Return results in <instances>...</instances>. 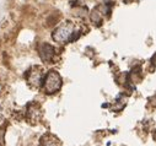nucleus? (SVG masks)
<instances>
[{
  "label": "nucleus",
  "mask_w": 156,
  "mask_h": 146,
  "mask_svg": "<svg viewBox=\"0 0 156 146\" xmlns=\"http://www.w3.org/2000/svg\"><path fill=\"white\" fill-rule=\"evenodd\" d=\"M90 19H91V21H92L96 26H100V25L102 23V12L100 11L98 6L91 11V14H90Z\"/></svg>",
  "instance_id": "7"
},
{
  "label": "nucleus",
  "mask_w": 156,
  "mask_h": 146,
  "mask_svg": "<svg viewBox=\"0 0 156 146\" xmlns=\"http://www.w3.org/2000/svg\"><path fill=\"white\" fill-rule=\"evenodd\" d=\"M40 57L44 63H53L55 57V48L48 43H43L40 47Z\"/></svg>",
  "instance_id": "5"
},
{
  "label": "nucleus",
  "mask_w": 156,
  "mask_h": 146,
  "mask_svg": "<svg viewBox=\"0 0 156 146\" xmlns=\"http://www.w3.org/2000/svg\"><path fill=\"white\" fill-rule=\"evenodd\" d=\"M80 37V31H77L73 22L65 21L59 25L52 33V38L58 43L74 42Z\"/></svg>",
  "instance_id": "1"
},
{
  "label": "nucleus",
  "mask_w": 156,
  "mask_h": 146,
  "mask_svg": "<svg viewBox=\"0 0 156 146\" xmlns=\"http://www.w3.org/2000/svg\"><path fill=\"white\" fill-rule=\"evenodd\" d=\"M151 61H152V64H154V65L156 66V54H155V55L152 57V59H151Z\"/></svg>",
  "instance_id": "9"
},
{
  "label": "nucleus",
  "mask_w": 156,
  "mask_h": 146,
  "mask_svg": "<svg viewBox=\"0 0 156 146\" xmlns=\"http://www.w3.org/2000/svg\"><path fill=\"white\" fill-rule=\"evenodd\" d=\"M26 118L30 120V123L34 124L42 118V109L41 106L36 102H30L26 107Z\"/></svg>",
  "instance_id": "4"
},
{
  "label": "nucleus",
  "mask_w": 156,
  "mask_h": 146,
  "mask_svg": "<svg viewBox=\"0 0 156 146\" xmlns=\"http://www.w3.org/2000/svg\"><path fill=\"white\" fill-rule=\"evenodd\" d=\"M62 84H63L62 82V76L59 75V72L55 71V70H51V71L47 72L42 87H43L44 93L53 95V93H57L60 90Z\"/></svg>",
  "instance_id": "2"
},
{
  "label": "nucleus",
  "mask_w": 156,
  "mask_h": 146,
  "mask_svg": "<svg viewBox=\"0 0 156 146\" xmlns=\"http://www.w3.org/2000/svg\"><path fill=\"white\" fill-rule=\"evenodd\" d=\"M3 120H4V114H3V109H2V107H0V124L3 123Z\"/></svg>",
  "instance_id": "8"
},
{
  "label": "nucleus",
  "mask_w": 156,
  "mask_h": 146,
  "mask_svg": "<svg viewBox=\"0 0 156 146\" xmlns=\"http://www.w3.org/2000/svg\"><path fill=\"white\" fill-rule=\"evenodd\" d=\"M25 78H26V81H27L30 87H32V89H40L43 85L46 74H44V71H43V69L41 66L36 65V66L30 68L26 71Z\"/></svg>",
  "instance_id": "3"
},
{
  "label": "nucleus",
  "mask_w": 156,
  "mask_h": 146,
  "mask_svg": "<svg viewBox=\"0 0 156 146\" xmlns=\"http://www.w3.org/2000/svg\"><path fill=\"white\" fill-rule=\"evenodd\" d=\"M40 146H62L60 140L53 134H44L40 140Z\"/></svg>",
  "instance_id": "6"
}]
</instances>
